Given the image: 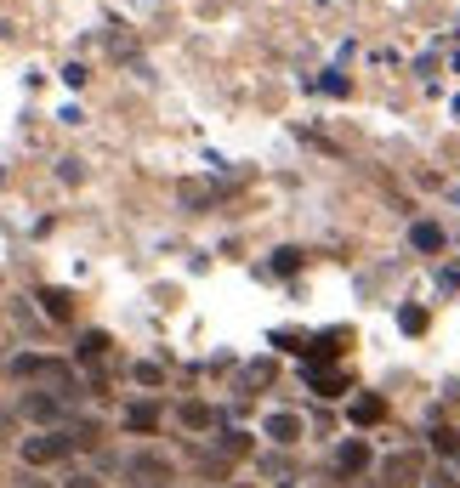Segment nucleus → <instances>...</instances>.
<instances>
[{"mask_svg":"<svg viewBox=\"0 0 460 488\" xmlns=\"http://www.w3.org/2000/svg\"><path fill=\"white\" fill-rule=\"evenodd\" d=\"M387 415V403L375 397V392H364V397H352V420H359V426H375V420Z\"/></svg>","mask_w":460,"mask_h":488,"instance_id":"6e6552de","label":"nucleus"},{"mask_svg":"<svg viewBox=\"0 0 460 488\" xmlns=\"http://www.w3.org/2000/svg\"><path fill=\"white\" fill-rule=\"evenodd\" d=\"M12 375H24V380H29V375H46V358H17Z\"/></svg>","mask_w":460,"mask_h":488,"instance_id":"f3484780","label":"nucleus"},{"mask_svg":"<svg viewBox=\"0 0 460 488\" xmlns=\"http://www.w3.org/2000/svg\"><path fill=\"white\" fill-rule=\"evenodd\" d=\"M69 488H102V483H97L91 472H74V477H69Z\"/></svg>","mask_w":460,"mask_h":488,"instance_id":"4be33fe9","label":"nucleus"},{"mask_svg":"<svg viewBox=\"0 0 460 488\" xmlns=\"http://www.w3.org/2000/svg\"><path fill=\"white\" fill-rule=\"evenodd\" d=\"M432 443H437V449H444V455H449V449H460V437H455L449 426H437V432H432Z\"/></svg>","mask_w":460,"mask_h":488,"instance_id":"412c9836","label":"nucleus"},{"mask_svg":"<svg viewBox=\"0 0 460 488\" xmlns=\"http://www.w3.org/2000/svg\"><path fill=\"white\" fill-rule=\"evenodd\" d=\"M409 244L426 250V256H444L449 239H444V227H437V222H415V227H409Z\"/></svg>","mask_w":460,"mask_h":488,"instance_id":"0eeeda50","label":"nucleus"},{"mask_svg":"<svg viewBox=\"0 0 460 488\" xmlns=\"http://www.w3.org/2000/svg\"><path fill=\"white\" fill-rule=\"evenodd\" d=\"M80 358H86V364H102V358H109V335H102V330L80 335Z\"/></svg>","mask_w":460,"mask_h":488,"instance_id":"ddd939ff","label":"nucleus"},{"mask_svg":"<svg viewBox=\"0 0 460 488\" xmlns=\"http://www.w3.org/2000/svg\"><path fill=\"white\" fill-rule=\"evenodd\" d=\"M182 426L187 432H205V426H211V409H205V403H182Z\"/></svg>","mask_w":460,"mask_h":488,"instance_id":"4468645a","label":"nucleus"},{"mask_svg":"<svg viewBox=\"0 0 460 488\" xmlns=\"http://www.w3.org/2000/svg\"><path fill=\"white\" fill-rule=\"evenodd\" d=\"M244 449H250L244 432H227V437H222V455H244Z\"/></svg>","mask_w":460,"mask_h":488,"instance_id":"6ab92c4d","label":"nucleus"},{"mask_svg":"<svg viewBox=\"0 0 460 488\" xmlns=\"http://www.w3.org/2000/svg\"><path fill=\"white\" fill-rule=\"evenodd\" d=\"M432 488H460V483H455L449 472H437V477H432Z\"/></svg>","mask_w":460,"mask_h":488,"instance_id":"5701e85b","label":"nucleus"},{"mask_svg":"<svg viewBox=\"0 0 460 488\" xmlns=\"http://www.w3.org/2000/svg\"><path fill=\"white\" fill-rule=\"evenodd\" d=\"M125 488H171V460L165 455H131L125 460Z\"/></svg>","mask_w":460,"mask_h":488,"instance_id":"f257e3e1","label":"nucleus"},{"mask_svg":"<svg viewBox=\"0 0 460 488\" xmlns=\"http://www.w3.org/2000/svg\"><path fill=\"white\" fill-rule=\"evenodd\" d=\"M62 432H69L74 449H97V443H102V426H97V420H74V426H62Z\"/></svg>","mask_w":460,"mask_h":488,"instance_id":"9b49d317","label":"nucleus"},{"mask_svg":"<svg viewBox=\"0 0 460 488\" xmlns=\"http://www.w3.org/2000/svg\"><path fill=\"white\" fill-rule=\"evenodd\" d=\"M273 341H279L284 352H302V347H307V341H302V335H290V330H273Z\"/></svg>","mask_w":460,"mask_h":488,"instance_id":"aec40b11","label":"nucleus"},{"mask_svg":"<svg viewBox=\"0 0 460 488\" xmlns=\"http://www.w3.org/2000/svg\"><path fill=\"white\" fill-rule=\"evenodd\" d=\"M296 267H302V250H279V256H273V273H279V279H290Z\"/></svg>","mask_w":460,"mask_h":488,"instance_id":"dca6fc26","label":"nucleus"},{"mask_svg":"<svg viewBox=\"0 0 460 488\" xmlns=\"http://www.w3.org/2000/svg\"><path fill=\"white\" fill-rule=\"evenodd\" d=\"M69 455H74V443H69V432H62V426L40 432V437H24V460L29 465H57V460H69Z\"/></svg>","mask_w":460,"mask_h":488,"instance_id":"f03ea898","label":"nucleus"},{"mask_svg":"<svg viewBox=\"0 0 460 488\" xmlns=\"http://www.w3.org/2000/svg\"><path fill=\"white\" fill-rule=\"evenodd\" d=\"M307 387L319 392V397H341V392H347V375L330 369V364H312V369H307Z\"/></svg>","mask_w":460,"mask_h":488,"instance_id":"39448f33","label":"nucleus"},{"mask_svg":"<svg viewBox=\"0 0 460 488\" xmlns=\"http://www.w3.org/2000/svg\"><path fill=\"white\" fill-rule=\"evenodd\" d=\"M267 437H273V443H296L302 437V420L296 415H267Z\"/></svg>","mask_w":460,"mask_h":488,"instance_id":"9d476101","label":"nucleus"},{"mask_svg":"<svg viewBox=\"0 0 460 488\" xmlns=\"http://www.w3.org/2000/svg\"><path fill=\"white\" fill-rule=\"evenodd\" d=\"M455 114H460V97H455Z\"/></svg>","mask_w":460,"mask_h":488,"instance_id":"393cba45","label":"nucleus"},{"mask_svg":"<svg viewBox=\"0 0 460 488\" xmlns=\"http://www.w3.org/2000/svg\"><path fill=\"white\" fill-rule=\"evenodd\" d=\"M381 477H387V488H415L421 483V455H387Z\"/></svg>","mask_w":460,"mask_h":488,"instance_id":"7ed1b4c3","label":"nucleus"},{"mask_svg":"<svg viewBox=\"0 0 460 488\" xmlns=\"http://www.w3.org/2000/svg\"><path fill=\"white\" fill-rule=\"evenodd\" d=\"M17 488H46V483H40V477H24V483H17Z\"/></svg>","mask_w":460,"mask_h":488,"instance_id":"b1692460","label":"nucleus"},{"mask_svg":"<svg viewBox=\"0 0 460 488\" xmlns=\"http://www.w3.org/2000/svg\"><path fill=\"white\" fill-rule=\"evenodd\" d=\"M137 380H142V387H159L165 369H159V364H137Z\"/></svg>","mask_w":460,"mask_h":488,"instance_id":"a211bd4d","label":"nucleus"},{"mask_svg":"<svg viewBox=\"0 0 460 488\" xmlns=\"http://www.w3.org/2000/svg\"><path fill=\"white\" fill-rule=\"evenodd\" d=\"M24 415L40 420V426H52V420H62V397L57 392H29L24 397Z\"/></svg>","mask_w":460,"mask_h":488,"instance_id":"20e7f679","label":"nucleus"},{"mask_svg":"<svg viewBox=\"0 0 460 488\" xmlns=\"http://www.w3.org/2000/svg\"><path fill=\"white\" fill-rule=\"evenodd\" d=\"M40 301H46V318H57V324H69V318H74L69 290H40Z\"/></svg>","mask_w":460,"mask_h":488,"instance_id":"1a4fd4ad","label":"nucleus"},{"mask_svg":"<svg viewBox=\"0 0 460 488\" xmlns=\"http://www.w3.org/2000/svg\"><path fill=\"white\" fill-rule=\"evenodd\" d=\"M125 426H131V432H154L159 409H154V403H131V409H125Z\"/></svg>","mask_w":460,"mask_h":488,"instance_id":"f8f14e48","label":"nucleus"},{"mask_svg":"<svg viewBox=\"0 0 460 488\" xmlns=\"http://www.w3.org/2000/svg\"><path fill=\"white\" fill-rule=\"evenodd\" d=\"M398 324H404V335H421V330H426V307H404Z\"/></svg>","mask_w":460,"mask_h":488,"instance_id":"2eb2a0df","label":"nucleus"},{"mask_svg":"<svg viewBox=\"0 0 460 488\" xmlns=\"http://www.w3.org/2000/svg\"><path fill=\"white\" fill-rule=\"evenodd\" d=\"M364 465H369V449H364V437H347L341 449H336V472H341V477H359Z\"/></svg>","mask_w":460,"mask_h":488,"instance_id":"423d86ee","label":"nucleus"}]
</instances>
